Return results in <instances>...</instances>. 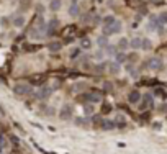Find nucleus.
<instances>
[{
  "label": "nucleus",
  "instance_id": "f257e3e1",
  "mask_svg": "<svg viewBox=\"0 0 167 154\" xmlns=\"http://www.w3.org/2000/svg\"><path fill=\"white\" fill-rule=\"evenodd\" d=\"M121 31V22H116L113 23V25H110V26H103V35L105 36H108V35H116V33H120Z\"/></svg>",
  "mask_w": 167,
  "mask_h": 154
},
{
  "label": "nucleus",
  "instance_id": "f03ea898",
  "mask_svg": "<svg viewBox=\"0 0 167 154\" xmlns=\"http://www.w3.org/2000/svg\"><path fill=\"white\" fill-rule=\"evenodd\" d=\"M13 92H15L17 95H26V94H30V92H31V87L28 85V84L20 82V84H15Z\"/></svg>",
  "mask_w": 167,
  "mask_h": 154
},
{
  "label": "nucleus",
  "instance_id": "7ed1b4c3",
  "mask_svg": "<svg viewBox=\"0 0 167 154\" xmlns=\"http://www.w3.org/2000/svg\"><path fill=\"white\" fill-rule=\"evenodd\" d=\"M146 66H148L149 71H161L162 69V61L159 58H151L148 62H146Z\"/></svg>",
  "mask_w": 167,
  "mask_h": 154
},
{
  "label": "nucleus",
  "instance_id": "20e7f679",
  "mask_svg": "<svg viewBox=\"0 0 167 154\" xmlns=\"http://www.w3.org/2000/svg\"><path fill=\"white\" fill-rule=\"evenodd\" d=\"M59 116L62 120L72 118V107H71V105H62V108L59 110Z\"/></svg>",
  "mask_w": 167,
  "mask_h": 154
},
{
  "label": "nucleus",
  "instance_id": "39448f33",
  "mask_svg": "<svg viewBox=\"0 0 167 154\" xmlns=\"http://www.w3.org/2000/svg\"><path fill=\"white\" fill-rule=\"evenodd\" d=\"M128 102H129V103H138V102H141V92H138V90L129 92V94H128Z\"/></svg>",
  "mask_w": 167,
  "mask_h": 154
},
{
  "label": "nucleus",
  "instance_id": "423d86ee",
  "mask_svg": "<svg viewBox=\"0 0 167 154\" xmlns=\"http://www.w3.org/2000/svg\"><path fill=\"white\" fill-rule=\"evenodd\" d=\"M26 23V18L23 17V15H17V17L13 18V26L15 28H23Z\"/></svg>",
  "mask_w": 167,
  "mask_h": 154
},
{
  "label": "nucleus",
  "instance_id": "0eeeda50",
  "mask_svg": "<svg viewBox=\"0 0 167 154\" xmlns=\"http://www.w3.org/2000/svg\"><path fill=\"white\" fill-rule=\"evenodd\" d=\"M79 13H80L79 5H77V3H71V7H69V15H71L72 18H75V17H79Z\"/></svg>",
  "mask_w": 167,
  "mask_h": 154
},
{
  "label": "nucleus",
  "instance_id": "6e6552de",
  "mask_svg": "<svg viewBox=\"0 0 167 154\" xmlns=\"http://www.w3.org/2000/svg\"><path fill=\"white\" fill-rule=\"evenodd\" d=\"M100 128L103 129V131H108V129H113V128H115V123H113V121H110V120H102Z\"/></svg>",
  "mask_w": 167,
  "mask_h": 154
},
{
  "label": "nucleus",
  "instance_id": "1a4fd4ad",
  "mask_svg": "<svg viewBox=\"0 0 167 154\" xmlns=\"http://www.w3.org/2000/svg\"><path fill=\"white\" fill-rule=\"evenodd\" d=\"M159 25H161V22H159L157 17H151V18H149V30H151V31L157 30Z\"/></svg>",
  "mask_w": 167,
  "mask_h": 154
},
{
  "label": "nucleus",
  "instance_id": "9d476101",
  "mask_svg": "<svg viewBox=\"0 0 167 154\" xmlns=\"http://www.w3.org/2000/svg\"><path fill=\"white\" fill-rule=\"evenodd\" d=\"M108 71L110 72H112V74L113 75H116V74H120V71H121V67H120V62H116V61H115V62H112V64H108Z\"/></svg>",
  "mask_w": 167,
  "mask_h": 154
},
{
  "label": "nucleus",
  "instance_id": "9b49d317",
  "mask_svg": "<svg viewBox=\"0 0 167 154\" xmlns=\"http://www.w3.org/2000/svg\"><path fill=\"white\" fill-rule=\"evenodd\" d=\"M61 48H62V44L58 43V41H52V43L48 44V51H49V52H58Z\"/></svg>",
  "mask_w": 167,
  "mask_h": 154
},
{
  "label": "nucleus",
  "instance_id": "f8f14e48",
  "mask_svg": "<svg viewBox=\"0 0 167 154\" xmlns=\"http://www.w3.org/2000/svg\"><path fill=\"white\" fill-rule=\"evenodd\" d=\"M62 5V0H51L49 2V10L51 12H58Z\"/></svg>",
  "mask_w": 167,
  "mask_h": 154
},
{
  "label": "nucleus",
  "instance_id": "ddd939ff",
  "mask_svg": "<svg viewBox=\"0 0 167 154\" xmlns=\"http://www.w3.org/2000/svg\"><path fill=\"white\" fill-rule=\"evenodd\" d=\"M128 48H129V41H128V38H120V41H118V49L126 51Z\"/></svg>",
  "mask_w": 167,
  "mask_h": 154
},
{
  "label": "nucleus",
  "instance_id": "4468645a",
  "mask_svg": "<svg viewBox=\"0 0 167 154\" xmlns=\"http://www.w3.org/2000/svg\"><path fill=\"white\" fill-rule=\"evenodd\" d=\"M51 95V89L49 87H43L41 90L38 92V99H48Z\"/></svg>",
  "mask_w": 167,
  "mask_h": 154
},
{
  "label": "nucleus",
  "instance_id": "2eb2a0df",
  "mask_svg": "<svg viewBox=\"0 0 167 154\" xmlns=\"http://www.w3.org/2000/svg\"><path fill=\"white\" fill-rule=\"evenodd\" d=\"M58 25H59L58 20H51V22L48 23V35H52V33H54V30L58 28Z\"/></svg>",
  "mask_w": 167,
  "mask_h": 154
},
{
  "label": "nucleus",
  "instance_id": "dca6fc26",
  "mask_svg": "<svg viewBox=\"0 0 167 154\" xmlns=\"http://www.w3.org/2000/svg\"><path fill=\"white\" fill-rule=\"evenodd\" d=\"M141 43H142V38H133L131 41H129V46H131L133 49H139Z\"/></svg>",
  "mask_w": 167,
  "mask_h": 154
},
{
  "label": "nucleus",
  "instance_id": "f3484780",
  "mask_svg": "<svg viewBox=\"0 0 167 154\" xmlns=\"http://www.w3.org/2000/svg\"><path fill=\"white\" fill-rule=\"evenodd\" d=\"M102 22H103V26H110V25H113V23L116 22V18L113 17V15H108V17H105Z\"/></svg>",
  "mask_w": 167,
  "mask_h": 154
},
{
  "label": "nucleus",
  "instance_id": "a211bd4d",
  "mask_svg": "<svg viewBox=\"0 0 167 154\" xmlns=\"http://www.w3.org/2000/svg\"><path fill=\"white\" fill-rule=\"evenodd\" d=\"M97 44H99V46L102 48V49H103V48H107L108 46V39H107V36H100L99 39H97Z\"/></svg>",
  "mask_w": 167,
  "mask_h": 154
},
{
  "label": "nucleus",
  "instance_id": "6ab92c4d",
  "mask_svg": "<svg viewBox=\"0 0 167 154\" xmlns=\"http://www.w3.org/2000/svg\"><path fill=\"white\" fill-rule=\"evenodd\" d=\"M126 59H128V56H126L125 54V52H116V54H115V61H116V62H125V61Z\"/></svg>",
  "mask_w": 167,
  "mask_h": 154
},
{
  "label": "nucleus",
  "instance_id": "aec40b11",
  "mask_svg": "<svg viewBox=\"0 0 167 154\" xmlns=\"http://www.w3.org/2000/svg\"><path fill=\"white\" fill-rule=\"evenodd\" d=\"M80 56V48H72L71 49V54H69V58L71 59H77Z\"/></svg>",
  "mask_w": 167,
  "mask_h": 154
},
{
  "label": "nucleus",
  "instance_id": "412c9836",
  "mask_svg": "<svg viewBox=\"0 0 167 154\" xmlns=\"http://www.w3.org/2000/svg\"><path fill=\"white\" fill-rule=\"evenodd\" d=\"M151 46H152V44H151V41L148 38H142V43H141V49H144V51H148V49H151Z\"/></svg>",
  "mask_w": 167,
  "mask_h": 154
},
{
  "label": "nucleus",
  "instance_id": "4be33fe9",
  "mask_svg": "<svg viewBox=\"0 0 167 154\" xmlns=\"http://www.w3.org/2000/svg\"><path fill=\"white\" fill-rule=\"evenodd\" d=\"M87 100H89V102H100L102 97L99 94H89L87 95Z\"/></svg>",
  "mask_w": 167,
  "mask_h": 154
},
{
  "label": "nucleus",
  "instance_id": "5701e85b",
  "mask_svg": "<svg viewBox=\"0 0 167 154\" xmlns=\"http://www.w3.org/2000/svg\"><path fill=\"white\" fill-rule=\"evenodd\" d=\"M80 46L85 48V49H89V48L92 46V41L89 38H82V39H80Z\"/></svg>",
  "mask_w": 167,
  "mask_h": 154
},
{
  "label": "nucleus",
  "instance_id": "b1692460",
  "mask_svg": "<svg viewBox=\"0 0 167 154\" xmlns=\"http://www.w3.org/2000/svg\"><path fill=\"white\" fill-rule=\"evenodd\" d=\"M107 66H108L107 62H99V64H97V67H95V71L99 72V74H100V72H105V71H107Z\"/></svg>",
  "mask_w": 167,
  "mask_h": 154
},
{
  "label": "nucleus",
  "instance_id": "393cba45",
  "mask_svg": "<svg viewBox=\"0 0 167 154\" xmlns=\"http://www.w3.org/2000/svg\"><path fill=\"white\" fill-rule=\"evenodd\" d=\"M105 51H107V54H110V56H115L116 54V48L112 46V44H108V46L105 48Z\"/></svg>",
  "mask_w": 167,
  "mask_h": 154
},
{
  "label": "nucleus",
  "instance_id": "a878e982",
  "mask_svg": "<svg viewBox=\"0 0 167 154\" xmlns=\"http://www.w3.org/2000/svg\"><path fill=\"white\" fill-rule=\"evenodd\" d=\"M159 22H161V23H167V12H162V13L159 15Z\"/></svg>",
  "mask_w": 167,
  "mask_h": 154
},
{
  "label": "nucleus",
  "instance_id": "bb28decb",
  "mask_svg": "<svg viewBox=\"0 0 167 154\" xmlns=\"http://www.w3.org/2000/svg\"><path fill=\"white\" fill-rule=\"evenodd\" d=\"M36 12H38V15L41 17V15L44 13V5H41V3H38V5H36Z\"/></svg>",
  "mask_w": 167,
  "mask_h": 154
},
{
  "label": "nucleus",
  "instance_id": "cd10ccee",
  "mask_svg": "<svg viewBox=\"0 0 167 154\" xmlns=\"http://www.w3.org/2000/svg\"><path fill=\"white\" fill-rule=\"evenodd\" d=\"M84 112L87 113V115H92V113H93V107H92V105H85V107H84Z\"/></svg>",
  "mask_w": 167,
  "mask_h": 154
},
{
  "label": "nucleus",
  "instance_id": "c85d7f7f",
  "mask_svg": "<svg viewBox=\"0 0 167 154\" xmlns=\"http://www.w3.org/2000/svg\"><path fill=\"white\" fill-rule=\"evenodd\" d=\"M85 87H87V85H85V82H79V84H75V90H77V92H79V90H84Z\"/></svg>",
  "mask_w": 167,
  "mask_h": 154
},
{
  "label": "nucleus",
  "instance_id": "c756f323",
  "mask_svg": "<svg viewBox=\"0 0 167 154\" xmlns=\"http://www.w3.org/2000/svg\"><path fill=\"white\" fill-rule=\"evenodd\" d=\"M103 58V51H99V52H95V59H102Z\"/></svg>",
  "mask_w": 167,
  "mask_h": 154
},
{
  "label": "nucleus",
  "instance_id": "7c9ffc66",
  "mask_svg": "<svg viewBox=\"0 0 167 154\" xmlns=\"http://www.w3.org/2000/svg\"><path fill=\"white\" fill-rule=\"evenodd\" d=\"M126 72H133V64H128V66H126Z\"/></svg>",
  "mask_w": 167,
  "mask_h": 154
},
{
  "label": "nucleus",
  "instance_id": "2f4dec72",
  "mask_svg": "<svg viewBox=\"0 0 167 154\" xmlns=\"http://www.w3.org/2000/svg\"><path fill=\"white\" fill-rule=\"evenodd\" d=\"M0 22H2V25H3V26H5V25H8V20H7V18H2Z\"/></svg>",
  "mask_w": 167,
  "mask_h": 154
}]
</instances>
